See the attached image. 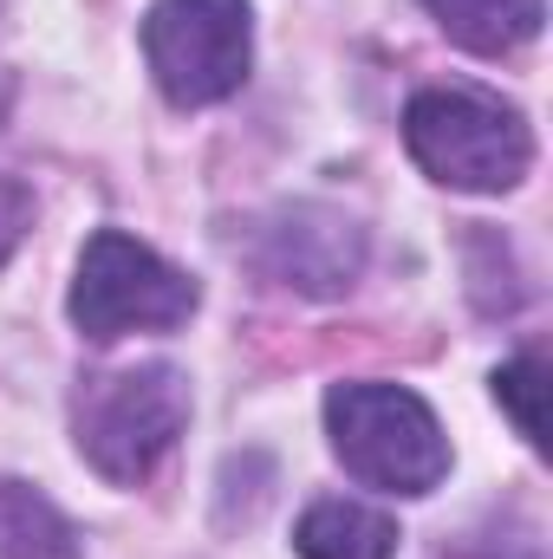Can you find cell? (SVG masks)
<instances>
[{"label":"cell","instance_id":"8992f818","mask_svg":"<svg viewBox=\"0 0 553 559\" xmlns=\"http://www.w3.org/2000/svg\"><path fill=\"white\" fill-rule=\"evenodd\" d=\"M261 267L274 280H286L293 293L332 299V293H345L365 274V228L345 209H326V202L280 209L261 228Z\"/></svg>","mask_w":553,"mask_h":559},{"label":"cell","instance_id":"6da1fadb","mask_svg":"<svg viewBox=\"0 0 553 559\" xmlns=\"http://www.w3.org/2000/svg\"><path fill=\"white\" fill-rule=\"evenodd\" d=\"M326 429L339 462L385 495H430L449 475V442L436 411L404 384H332Z\"/></svg>","mask_w":553,"mask_h":559},{"label":"cell","instance_id":"8fae6325","mask_svg":"<svg viewBox=\"0 0 553 559\" xmlns=\"http://www.w3.org/2000/svg\"><path fill=\"white\" fill-rule=\"evenodd\" d=\"M26 228H33V189L13 182V176H0V267L13 261V248L26 241Z\"/></svg>","mask_w":553,"mask_h":559},{"label":"cell","instance_id":"52a82bcc","mask_svg":"<svg viewBox=\"0 0 553 559\" xmlns=\"http://www.w3.org/2000/svg\"><path fill=\"white\" fill-rule=\"evenodd\" d=\"M293 547L299 559H391L398 521L365 501H313L293 527Z\"/></svg>","mask_w":553,"mask_h":559},{"label":"cell","instance_id":"30bf717a","mask_svg":"<svg viewBox=\"0 0 553 559\" xmlns=\"http://www.w3.org/2000/svg\"><path fill=\"white\" fill-rule=\"evenodd\" d=\"M541 391H548V365L534 358V352H521L515 365H502L495 371V404L515 417V429L534 442V449H548V417H541Z\"/></svg>","mask_w":553,"mask_h":559},{"label":"cell","instance_id":"ba28073f","mask_svg":"<svg viewBox=\"0 0 553 559\" xmlns=\"http://www.w3.org/2000/svg\"><path fill=\"white\" fill-rule=\"evenodd\" d=\"M423 7L436 13V26H443L456 46L489 52V59L528 46V39L541 33V20H548L541 0H423Z\"/></svg>","mask_w":553,"mask_h":559},{"label":"cell","instance_id":"277c9868","mask_svg":"<svg viewBox=\"0 0 553 559\" xmlns=\"http://www.w3.org/2000/svg\"><path fill=\"white\" fill-rule=\"evenodd\" d=\"M143 59L156 92L183 111L235 98L255 66L248 0H156L143 13Z\"/></svg>","mask_w":553,"mask_h":559},{"label":"cell","instance_id":"7a4b0ae2","mask_svg":"<svg viewBox=\"0 0 553 559\" xmlns=\"http://www.w3.org/2000/svg\"><path fill=\"white\" fill-rule=\"evenodd\" d=\"M404 143L443 189H469V195H502L534 163V138L521 111L482 92H456V85L416 92L404 111Z\"/></svg>","mask_w":553,"mask_h":559},{"label":"cell","instance_id":"9c48e42d","mask_svg":"<svg viewBox=\"0 0 553 559\" xmlns=\"http://www.w3.org/2000/svg\"><path fill=\"white\" fill-rule=\"evenodd\" d=\"M0 554L7 559H79V534H72V521L33 481L0 475Z\"/></svg>","mask_w":553,"mask_h":559},{"label":"cell","instance_id":"5b68a950","mask_svg":"<svg viewBox=\"0 0 553 559\" xmlns=\"http://www.w3.org/2000/svg\"><path fill=\"white\" fill-rule=\"evenodd\" d=\"M196 280L169 267L156 248H143L118 228H98L79 254V280H72V325L98 345L125 338V332H169L196 312Z\"/></svg>","mask_w":553,"mask_h":559},{"label":"cell","instance_id":"7c38bea8","mask_svg":"<svg viewBox=\"0 0 553 559\" xmlns=\"http://www.w3.org/2000/svg\"><path fill=\"white\" fill-rule=\"evenodd\" d=\"M7 111H13V72L0 66V124H7Z\"/></svg>","mask_w":553,"mask_h":559},{"label":"cell","instance_id":"3957f363","mask_svg":"<svg viewBox=\"0 0 553 559\" xmlns=\"http://www.w3.org/2000/svg\"><path fill=\"white\" fill-rule=\"evenodd\" d=\"M183 423H189V378L176 365L105 371V378H85V391H79V455L105 481L138 488L169 455Z\"/></svg>","mask_w":553,"mask_h":559}]
</instances>
